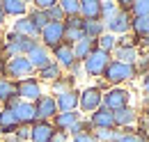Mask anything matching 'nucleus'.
<instances>
[{"mask_svg":"<svg viewBox=\"0 0 149 142\" xmlns=\"http://www.w3.org/2000/svg\"><path fill=\"white\" fill-rule=\"evenodd\" d=\"M39 44V39H32V37H21V35H14L12 30H7L5 35H2V41H0V46H2V53L5 57L9 60V57H16V55H28L35 46Z\"/></svg>","mask_w":149,"mask_h":142,"instance_id":"f257e3e1","label":"nucleus"},{"mask_svg":"<svg viewBox=\"0 0 149 142\" xmlns=\"http://www.w3.org/2000/svg\"><path fill=\"white\" fill-rule=\"evenodd\" d=\"M101 78L110 87H124V83H129V80L135 78V69H133V64H124V62L110 60V64L106 67Z\"/></svg>","mask_w":149,"mask_h":142,"instance_id":"f03ea898","label":"nucleus"},{"mask_svg":"<svg viewBox=\"0 0 149 142\" xmlns=\"http://www.w3.org/2000/svg\"><path fill=\"white\" fill-rule=\"evenodd\" d=\"M37 71L30 64V60L25 55H16V57H9L7 64H5V78L19 83V80H25V78H32Z\"/></svg>","mask_w":149,"mask_h":142,"instance_id":"7ed1b4c3","label":"nucleus"},{"mask_svg":"<svg viewBox=\"0 0 149 142\" xmlns=\"http://www.w3.org/2000/svg\"><path fill=\"white\" fill-rule=\"evenodd\" d=\"M112 55L110 53H103V51H99V48H94L90 57L83 62V71H85V76H90V78H101L103 76V71L106 67L110 64Z\"/></svg>","mask_w":149,"mask_h":142,"instance_id":"20e7f679","label":"nucleus"},{"mask_svg":"<svg viewBox=\"0 0 149 142\" xmlns=\"http://www.w3.org/2000/svg\"><path fill=\"white\" fill-rule=\"evenodd\" d=\"M103 106V89H99L96 85H90V87L80 89V99H78V112H87L92 115L94 110Z\"/></svg>","mask_w":149,"mask_h":142,"instance_id":"39448f33","label":"nucleus"},{"mask_svg":"<svg viewBox=\"0 0 149 142\" xmlns=\"http://www.w3.org/2000/svg\"><path fill=\"white\" fill-rule=\"evenodd\" d=\"M5 108H9L14 115H16V119H19L21 126H32L37 122V112H35V103H28V101H21L19 96H14L9 103Z\"/></svg>","mask_w":149,"mask_h":142,"instance_id":"423d86ee","label":"nucleus"},{"mask_svg":"<svg viewBox=\"0 0 149 142\" xmlns=\"http://www.w3.org/2000/svg\"><path fill=\"white\" fill-rule=\"evenodd\" d=\"M16 96H19L21 101H28V103L39 101V99L44 96V87H41V83L37 80V76L25 78V80H19V83H16Z\"/></svg>","mask_w":149,"mask_h":142,"instance_id":"0eeeda50","label":"nucleus"},{"mask_svg":"<svg viewBox=\"0 0 149 142\" xmlns=\"http://www.w3.org/2000/svg\"><path fill=\"white\" fill-rule=\"evenodd\" d=\"M103 106L108 110H119V108L131 106V89L126 87H108L103 92Z\"/></svg>","mask_w":149,"mask_h":142,"instance_id":"6e6552de","label":"nucleus"},{"mask_svg":"<svg viewBox=\"0 0 149 142\" xmlns=\"http://www.w3.org/2000/svg\"><path fill=\"white\" fill-rule=\"evenodd\" d=\"M131 21H133V16H131L129 12L117 9V14L106 21V32H110V35H115V37L131 35Z\"/></svg>","mask_w":149,"mask_h":142,"instance_id":"1a4fd4ad","label":"nucleus"},{"mask_svg":"<svg viewBox=\"0 0 149 142\" xmlns=\"http://www.w3.org/2000/svg\"><path fill=\"white\" fill-rule=\"evenodd\" d=\"M39 41H41L48 51L57 48L60 44H64V25H62V23H48V25L41 30Z\"/></svg>","mask_w":149,"mask_h":142,"instance_id":"9d476101","label":"nucleus"},{"mask_svg":"<svg viewBox=\"0 0 149 142\" xmlns=\"http://www.w3.org/2000/svg\"><path fill=\"white\" fill-rule=\"evenodd\" d=\"M112 117H115V128H119V131L133 128V126L140 122V112H138L133 106H126V108L115 110V112H112Z\"/></svg>","mask_w":149,"mask_h":142,"instance_id":"9b49d317","label":"nucleus"},{"mask_svg":"<svg viewBox=\"0 0 149 142\" xmlns=\"http://www.w3.org/2000/svg\"><path fill=\"white\" fill-rule=\"evenodd\" d=\"M35 112H37V122H51L57 115V103L53 94H44L39 101H35Z\"/></svg>","mask_w":149,"mask_h":142,"instance_id":"f8f14e48","label":"nucleus"},{"mask_svg":"<svg viewBox=\"0 0 149 142\" xmlns=\"http://www.w3.org/2000/svg\"><path fill=\"white\" fill-rule=\"evenodd\" d=\"M51 57H53V62L62 67V71H69L74 67L76 62V55H74V48H71V44H60L57 48L51 51Z\"/></svg>","mask_w":149,"mask_h":142,"instance_id":"ddd939ff","label":"nucleus"},{"mask_svg":"<svg viewBox=\"0 0 149 142\" xmlns=\"http://www.w3.org/2000/svg\"><path fill=\"white\" fill-rule=\"evenodd\" d=\"M90 124H92L94 131H108V128H115V117H112V110H108L106 106H101L99 110H94L92 115H87Z\"/></svg>","mask_w":149,"mask_h":142,"instance_id":"4468645a","label":"nucleus"},{"mask_svg":"<svg viewBox=\"0 0 149 142\" xmlns=\"http://www.w3.org/2000/svg\"><path fill=\"white\" fill-rule=\"evenodd\" d=\"M62 25H64V44H71V46H74L76 41L85 39V37H83V18L80 16L64 18Z\"/></svg>","mask_w":149,"mask_h":142,"instance_id":"2eb2a0df","label":"nucleus"},{"mask_svg":"<svg viewBox=\"0 0 149 142\" xmlns=\"http://www.w3.org/2000/svg\"><path fill=\"white\" fill-rule=\"evenodd\" d=\"M19 119H16V115L9 110V108H0V138H9V135H14L16 133V128H19Z\"/></svg>","mask_w":149,"mask_h":142,"instance_id":"dca6fc26","label":"nucleus"},{"mask_svg":"<svg viewBox=\"0 0 149 142\" xmlns=\"http://www.w3.org/2000/svg\"><path fill=\"white\" fill-rule=\"evenodd\" d=\"M25 57L30 60V64L35 67V71L44 69L46 64H51V62H53V57H51V51H48V48H46V46H44L41 41H39L37 46H35V48H32L30 53L25 55Z\"/></svg>","mask_w":149,"mask_h":142,"instance_id":"f3484780","label":"nucleus"},{"mask_svg":"<svg viewBox=\"0 0 149 142\" xmlns=\"http://www.w3.org/2000/svg\"><path fill=\"white\" fill-rule=\"evenodd\" d=\"M30 142H53V135H55V128L51 122H35L30 126Z\"/></svg>","mask_w":149,"mask_h":142,"instance_id":"a211bd4d","label":"nucleus"},{"mask_svg":"<svg viewBox=\"0 0 149 142\" xmlns=\"http://www.w3.org/2000/svg\"><path fill=\"white\" fill-rule=\"evenodd\" d=\"M78 99H80V89H71V92L57 94L55 96L57 112H74V110H78Z\"/></svg>","mask_w":149,"mask_h":142,"instance_id":"6ab92c4d","label":"nucleus"},{"mask_svg":"<svg viewBox=\"0 0 149 142\" xmlns=\"http://www.w3.org/2000/svg\"><path fill=\"white\" fill-rule=\"evenodd\" d=\"M80 119H83V115H80L78 110H74V112H57L55 117L51 119V124H53L55 131H64V133H69V128H71L76 122H80Z\"/></svg>","mask_w":149,"mask_h":142,"instance_id":"aec40b11","label":"nucleus"},{"mask_svg":"<svg viewBox=\"0 0 149 142\" xmlns=\"http://www.w3.org/2000/svg\"><path fill=\"white\" fill-rule=\"evenodd\" d=\"M14 35H21V37H32V39H39V32L37 28L32 25V21L28 16H21V18H14L12 21V28H9Z\"/></svg>","mask_w":149,"mask_h":142,"instance_id":"412c9836","label":"nucleus"},{"mask_svg":"<svg viewBox=\"0 0 149 142\" xmlns=\"http://www.w3.org/2000/svg\"><path fill=\"white\" fill-rule=\"evenodd\" d=\"M2 9H5L7 18H21V16H28L30 5L23 2V0H2Z\"/></svg>","mask_w":149,"mask_h":142,"instance_id":"4be33fe9","label":"nucleus"},{"mask_svg":"<svg viewBox=\"0 0 149 142\" xmlns=\"http://www.w3.org/2000/svg\"><path fill=\"white\" fill-rule=\"evenodd\" d=\"M80 18L101 21V2L99 0H80Z\"/></svg>","mask_w":149,"mask_h":142,"instance_id":"5701e85b","label":"nucleus"},{"mask_svg":"<svg viewBox=\"0 0 149 142\" xmlns=\"http://www.w3.org/2000/svg\"><path fill=\"white\" fill-rule=\"evenodd\" d=\"M35 76H37L39 83H55L60 76H64V71H62V67H60V64L51 62V64H46L44 69H39Z\"/></svg>","mask_w":149,"mask_h":142,"instance_id":"b1692460","label":"nucleus"},{"mask_svg":"<svg viewBox=\"0 0 149 142\" xmlns=\"http://www.w3.org/2000/svg\"><path fill=\"white\" fill-rule=\"evenodd\" d=\"M103 32H106V23H103V21H85V18H83V37H85V39L96 41Z\"/></svg>","mask_w":149,"mask_h":142,"instance_id":"393cba45","label":"nucleus"},{"mask_svg":"<svg viewBox=\"0 0 149 142\" xmlns=\"http://www.w3.org/2000/svg\"><path fill=\"white\" fill-rule=\"evenodd\" d=\"M71 89H76V78H74V76H69V73L60 76L55 83H51V92H53V96L64 94V92H71Z\"/></svg>","mask_w":149,"mask_h":142,"instance_id":"a878e982","label":"nucleus"},{"mask_svg":"<svg viewBox=\"0 0 149 142\" xmlns=\"http://www.w3.org/2000/svg\"><path fill=\"white\" fill-rule=\"evenodd\" d=\"M71 48H74L76 60H78V62H85V60L90 57V53L96 48V41H92V39H80V41H76Z\"/></svg>","mask_w":149,"mask_h":142,"instance_id":"bb28decb","label":"nucleus"},{"mask_svg":"<svg viewBox=\"0 0 149 142\" xmlns=\"http://www.w3.org/2000/svg\"><path fill=\"white\" fill-rule=\"evenodd\" d=\"M14 96H16V83L2 76L0 78V106H7Z\"/></svg>","mask_w":149,"mask_h":142,"instance_id":"cd10ccee","label":"nucleus"},{"mask_svg":"<svg viewBox=\"0 0 149 142\" xmlns=\"http://www.w3.org/2000/svg\"><path fill=\"white\" fill-rule=\"evenodd\" d=\"M138 48H126V46H117L115 51H112V60H117V62H124V64H135V60H138Z\"/></svg>","mask_w":149,"mask_h":142,"instance_id":"c85d7f7f","label":"nucleus"},{"mask_svg":"<svg viewBox=\"0 0 149 142\" xmlns=\"http://www.w3.org/2000/svg\"><path fill=\"white\" fill-rule=\"evenodd\" d=\"M28 18L32 21V25L37 28L39 35H41V30H44V28L51 23V21H48V14H46L44 9H37V7H32V5H30V9H28Z\"/></svg>","mask_w":149,"mask_h":142,"instance_id":"c756f323","label":"nucleus"},{"mask_svg":"<svg viewBox=\"0 0 149 142\" xmlns=\"http://www.w3.org/2000/svg\"><path fill=\"white\" fill-rule=\"evenodd\" d=\"M131 35L135 37V39H145V37H149V16L133 18V21H131Z\"/></svg>","mask_w":149,"mask_h":142,"instance_id":"7c9ffc66","label":"nucleus"},{"mask_svg":"<svg viewBox=\"0 0 149 142\" xmlns=\"http://www.w3.org/2000/svg\"><path fill=\"white\" fill-rule=\"evenodd\" d=\"M96 48L103 51V53H110L112 55V51L117 48V37L110 35V32H103V35L96 39Z\"/></svg>","mask_w":149,"mask_h":142,"instance_id":"2f4dec72","label":"nucleus"},{"mask_svg":"<svg viewBox=\"0 0 149 142\" xmlns=\"http://www.w3.org/2000/svg\"><path fill=\"white\" fill-rule=\"evenodd\" d=\"M115 142H149L147 135H145V131H133V128H126V131H122V135L117 138Z\"/></svg>","mask_w":149,"mask_h":142,"instance_id":"473e14b6","label":"nucleus"},{"mask_svg":"<svg viewBox=\"0 0 149 142\" xmlns=\"http://www.w3.org/2000/svg\"><path fill=\"white\" fill-rule=\"evenodd\" d=\"M57 5H60V9H62L64 18H69V16H80V0H60Z\"/></svg>","mask_w":149,"mask_h":142,"instance_id":"72a5a7b5","label":"nucleus"},{"mask_svg":"<svg viewBox=\"0 0 149 142\" xmlns=\"http://www.w3.org/2000/svg\"><path fill=\"white\" fill-rule=\"evenodd\" d=\"M131 16L133 18L149 16V0H133L131 2Z\"/></svg>","mask_w":149,"mask_h":142,"instance_id":"f704fd0d","label":"nucleus"},{"mask_svg":"<svg viewBox=\"0 0 149 142\" xmlns=\"http://www.w3.org/2000/svg\"><path fill=\"white\" fill-rule=\"evenodd\" d=\"M94 128H92V124H90V119L87 117H83L80 122H76L71 128H69V138H74V135H80V133H92Z\"/></svg>","mask_w":149,"mask_h":142,"instance_id":"c9c22d12","label":"nucleus"},{"mask_svg":"<svg viewBox=\"0 0 149 142\" xmlns=\"http://www.w3.org/2000/svg\"><path fill=\"white\" fill-rule=\"evenodd\" d=\"M115 14H117V2H110V0L108 2H101V21L103 23L110 16H115Z\"/></svg>","mask_w":149,"mask_h":142,"instance_id":"e433bc0d","label":"nucleus"},{"mask_svg":"<svg viewBox=\"0 0 149 142\" xmlns=\"http://www.w3.org/2000/svg\"><path fill=\"white\" fill-rule=\"evenodd\" d=\"M30 133H32L30 126H19L16 133H14V138H16L19 142H30Z\"/></svg>","mask_w":149,"mask_h":142,"instance_id":"4c0bfd02","label":"nucleus"},{"mask_svg":"<svg viewBox=\"0 0 149 142\" xmlns=\"http://www.w3.org/2000/svg\"><path fill=\"white\" fill-rule=\"evenodd\" d=\"M71 142H99V140H96V135H94V131H92V133H80V135H74Z\"/></svg>","mask_w":149,"mask_h":142,"instance_id":"58836bf2","label":"nucleus"},{"mask_svg":"<svg viewBox=\"0 0 149 142\" xmlns=\"http://www.w3.org/2000/svg\"><path fill=\"white\" fill-rule=\"evenodd\" d=\"M53 5H57V0H35V2H32V7H37V9H44V12H48Z\"/></svg>","mask_w":149,"mask_h":142,"instance_id":"ea45409f","label":"nucleus"},{"mask_svg":"<svg viewBox=\"0 0 149 142\" xmlns=\"http://www.w3.org/2000/svg\"><path fill=\"white\" fill-rule=\"evenodd\" d=\"M53 142H71V138H69V133H64V131H55Z\"/></svg>","mask_w":149,"mask_h":142,"instance_id":"a19ab883","label":"nucleus"},{"mask_svg":"<svg viewBox=\"0 0 149 142\" xmlns=\"http://www.w3.org/2000/svg\"><path fill=\"white\" fill-rule=\"evenodd\" d=\"M142 92H145V99H149V71L142 76Z\"/></svg>","mask_w":149,"mask_h":142,"instance_id":"79ce46f5","label":"nucleus"},{"mask_svg":"<svg viewBox=\"0 0 149 142\" xmlns=\"http://www.w3.org/2000/svg\"><path fill=\"white\" fill-rule=\"evenodd\" d=\"M5 64H7V57H5V53H2V46H0V78L5 76Z\"/></svg>","mask_w":149,"mask_h":142,"instance_id":"37998d69","label":"nucleus"},{"mask_svg":"<svg viewBox=\"0 0 149 142\" xmlns=\"http://www.w3.org/2000/svg\"><path fill=\"white\" fill-rule=\"evenodd\" d=\"M5 21H7V14H5V9H2V0H0V28L5 25Z\"/></svg>","mask_w":149,"mask_h":142,"instance_id":"c03bdc74","label":"nucleus"},{"mask_svg":"<svg viewBox=\"0 0 149 142\" xmlns=\"http://www.w3.org/2000/svg\"><path fill=\"white\" fill-rule=\"evenodd\" d=\"M142 110H145V117L149 119V99H145V106H142Z\"/></svg>","mask_w":149,"mask_h":142,"instance_id":"a18cd8bd","label":"nucleus"},{"mask_svg":"<svg viewBox=\"0 0 149 142\" xmlns=\"http://www.w3.org/2000/svg\"><path fill=\"white\" fill-rule=\"evenodd\" d=\"M0 108H2V106H0Z\"/></svg>","mask_w":149,"mask_h":142,"instance_id":"49530a36","label":"nucleus"}]
</instances>
